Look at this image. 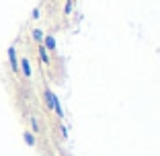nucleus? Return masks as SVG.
<instances>
[{
  "label": "nucleus",
  "instance_id": "1",
  "mask_svg": "<svg viewBox=\"0 0 160 156\" xmlns=\"http://www.w3.org/2000/svg\"><path fill=\"white\" fill-rule=\"evenodd\" d=\"M8 64H10V70L14 72V74H19V58H17V49H14V45H10L8 48Z\"/></svg>",
  "mask_w": 160,
  "mask_h": 156
},
{
  "label": "nucleus",
  "instance_id": "2",
  "mask_svg": "<svg viewBox=\"0 0 160 156\" xmlns=\"http://www.w3.org/2000/svg\"><path fill=\"white\" fill-rule=\"evenodd\" d=\"M19 70L23 72V76H25V78H31V76H33V70H31V62H29L27 58L19 60Z\"/></svg>",
  "mask_w": 160,
  "mask_h": 156
},
{
  "label": "nucleus",
  "instance_id": "3",
  "mask_svg": "<svg viewBox=\"0 0 160 156\" xmlns=\"http://www.w3.org/2000/svg\"><path fill=\"white\" fill-rule=\"evenodd\" d=\"M43 48H45L47 52H56L58 49L56 37H53V35H45V37H43Z\"/></svg>",
  "mask_w": 160,
  "mask_h": 156
},
{
  "label": "nucleus",
  "instance_id": "4",
  "mask_svg": "<svg viewBox=\"0 0 160 156\" xmlns=\"http://www.w3.org/2000/svg\"><path fill=\"white\" fill-rule=\"evenodd\" d=\"M37 53H39V60H41L45 66H49V52L43 48V43H39V45H37Z\"/></svg>",
  "mask_w": 160,
  "mask_h": 156
},
{
  "label": "nucleus",
  "instance_id": "5",
  "mask_svg": "<svg viewBox=\"0 0 160 156\" xmlns=\"http://www.w3.org/2000/svg\"><path fill=\"white\" fill-rule=\"evenodd\" d=\"M43 101H45L47 109H49V111H53V93H52L49 88H45V90H43Z\"/></svg>",
  "mask_w": 160,
  "mask_h": 156
},
{
  "label": "nucleus",
  "instance_id": "6",
  "mask_svg": "<svg viewBox=\"0 0 160 156\" xmlns=\"http://www.w3.org/2000/svg\"><path fill=\"white\" fill-rule=\"evenodd\" d=\"M53 113L58 115V119H64V109H62V103L58 99V95H53Z\"/></svg>",
  "mask_w": 160,
  "mask_h": 156
},
{
  "label": "nucleus",
  "instance_id": "7",
  "mask_svg": "<svg viewBox=\"0 0 160 156\" xmlns=\"http://www.w3.org/2000/svg\"><path fill=\"white\" fill-rule=\"evenodd\" d=\"M31 35H33V39H35V43H43V37H45V33H43L41 29H33V31H31Z\"/></svg>",
  "mask_w": 160,
  "mask_h": 156
},
{
  "label": "nucleus",
  "instance_id": "8",
  "mask_svg": "<svg viewBox=\"0 0 160 156\" xmlns=\"http://www.w3.org/2000/svg\"><path fill=\"white\" fill-rule=\"evenodd\" d=\"M23 140H25V144H27V146H35V144H37V140H35V136L31 132H25L23 133Z\"/></svg>",
  "mask_w": 160,
  "mask_h": 156
},
{
  "label": "nucleus",
  "instance_id": "9",
  "mask_svg": "<svg viewBox=\"0 0 160 156\" xmlns=\"http://www.w3.org/2000/svg\"><path fill=\"white\" fill-rule=\"evenodd\" d=\"M29 121H31V129H33L35 133H39V132H41V128H39V123H37V117H35V115H33L31 119H29Z\"/></svg>",
  "mask_w": 160,
  "mask_h": 156
},
{
  "label": "nucleus",
  "instance_id": "10",
  "mask_svg": "<svg viewBox=\"0 0 160 156\" xmlns=\"http://www.w3.org/2000/svg\"><path fill=\"white\" fill-rule=\"evenodd\" d=\"M72 4H74V0H66V6H64V14H70V13H72Z\"/></svg>",
  "mask_w": 160,
  "mask_h": 156
},
{
  "label": "nucleus",
  "instance_id": "11",
  "mask_svg": "<svg viewBox=\"0 0 160 156\" xmlns=\"http://www.w3.org/2000/svg\"><path fill=\"white\" fill-rule=\"evenodd\" d=\"M39 17H41V10H39V8H33V13H31V19H35V21H37Z\"/></svg>",
  "mask_w": 160,
  "mask_h": 156
},
{
  "label": "nucleus",
  "instance_id": "12",
  "mask_svg": "<svg viewBox=\"0 0 160 156\" xmlns=\"http://www.w3.org/2000/svg\"><path fill=\"white\" fill-rule=\"evenodd\" d=\"M60 133H62V138H68V128L66 125H60Z\"/></svg>",
  "mask_w": 160,
  "mask_h": 156
}]
</instances>
